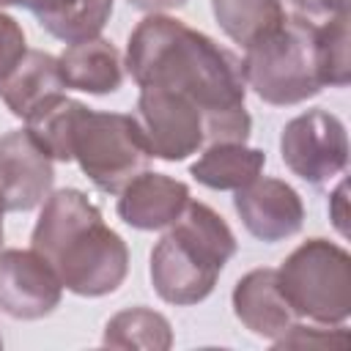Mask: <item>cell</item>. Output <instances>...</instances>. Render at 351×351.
Wrapping results in <instances>:
<instances>
[{"label": "cell", "instance_id": "14", "mask_svg": "<svg viewBox=\"0 0 351 351\" xmlns=\"http://www.w3.org/2000/svg\"><path fill=\"white\" fill-rule=\"evenodd\" d=\"M63 77L58 58L41 49H27L16 66L0 80V99L16 118H30L36 110L63 96Z\"/></svg>", "mask_w": 351, "mask_h": 351}, {"label": "cell", "instance_id": "21", "mask_svg": "<svg viewBox=\"0 0 351 351\" xmlns=\"http://www.w3.org/2000/svg\"><path fill=\"white\" fill-rule=\"evenodd\" d=\"M318 69L324 88H346L351 80L348 63V14L326 16L318 25Z\"/></svg>", "mask_w": 351, "mask_h": 351}, {"label": "cell", "instance_id": "11", "mask_svg": "<svg viewBox=\"0 0 351 351\" xmlns=\"http://www.w3.org/2000/svg\"><path fill=\"white\" fill-rule=\"evenodd\" d=\"M233 208L247 233L266 244L291 239L304 225V203L299 192L269 176H258L247 186L236 189Z\"/></svg>", "mask_w": 351, "mask_h": 351}, {"label": "cell", "instance_id": "6", "mask_svg": "<svg viewBox=\"0 0 351 351\" xmlns=\"http://www.w3.org/2000/svg\"><path fill=\"white\" fill-rule=\"evenodd\" d=\"M71 162L96 189L118 195L134 176L148 170L151 154L132 115L85 107L71 132Z\"/></svg>", "mask_w": 351, "mask_h": 351}, {"label": "cell", "instance_id": "20", "mask_svg": "<svg viewBox=\"0 0 351 351\" xmlns=\"http://www.w3.org/2000/svg\"><path fill=\"white\" fill-rule=\"evenodd\" d=\"M211 8L222 33L241 47L285 19L280 0H211Z\"/></svg>", "mask_w": 351, "mask_h": 351}, {"label": "cell", "instance_id": "7", "mask_svg": "<svg viewBox=\"0 0 351 351\" xmlns=\"http://www.w3.org/2000/svg\"><path fill=\"white\" fill-rule=\"evenodd\" d=\"M280 154L285 167L307 181L324 186L343 176L348 165V134L337 115L315 107L291 118L280 134Z\"/></svg>", "mask_w": 351, "mask_h": 351}, {"label": "cell", "instance_id": "22", "mask_svg": "<svg viewBox=\"0 0 351 351\" xmlns=\"http://www.w3.org/2000/svg\"><path fill=\"white\" fill-rule=\"evenodd\" d=\"M348 343V332L343 324H335L329 329V324H302L296 321L282 337L274 340V348H293V346H307V348H326V346H346Z\"/></svg>", "mask_w": 351, "mask_h": 351}, {"label": "cell", "instance_id": "5", "mask_svg": "<svg viewBox=\"0 0 351 351\" xmlns=\"http://www.w3.org/2000/svg\"><path fill=\"white\" fill-rule=\"evenodd\" d=\"M277 282L299 318L335 326L351 315V258L329 239L302 241L277 269Z\"/></svg>", "mask_w": 351, "mask_h": 351}, {"label": "cell", "instance_id": "19", "mask_svg": "<svg viewBox=\"0 0 351 351\" xmlns=\"http://www.w3.org/2000/svg\"><path fill=\"white\" fill-rule=\"evenodd\" d=\"M82 110H85L82 101L58 96L49 104H44L41 110H36L25 121L27 123L25 129L55 162H71V132H74Z\"/></svg>", "mask_w": 351, "mask_h": 351}, {"label": "cell", "instance_id": "1", "mask_svg": "<svg viewBox=\"0 0 351 351\" xmlns=\"http://www.w3.org/2000/svg\"><path fill=\"white\" fill-rule=\"evenodd\" d=\"M123 66L140 88H165L195 101L206 118V145L247 143L252 118L244 107L241 60L211 36L176 16L148 14L129 33Z\"/></svg>", "mask_w": 351, "mask_h": 351}, {"label": "cell", "instance_id": "18", "mask_svg": "<svg viewBox=\"0 0 351 351\" xmlns=\"http://www.w3.org/2000/svg\"><path fill=\"white\" fill-rule=\"evenodd\" d=\"M101 343L110 348L167 351L173 346V326L162 313L151 307H129L107 321Z\"/></svg>", "mask_w": 351, "mask_h": 351}, {"label": "cell", "instance_id": "13", "mask_svg": "<svg viewBox=\"0 0 351 351\" xmlns=\"http://www.w3.org/2000/svg\"><path fill=\"white\" fill-rule=\"evenodd\" d=\"M233 313L252 335L271 343L299 321V315L280 291L277 269L247 271L233 288Z\"/></svg>", "mask_w": 351, "mask_h": 351}, {"label": "cell", "instance_id": "9", "mask_svg": "<svg viewBox=\"0 0 351 351\" xmlns=\"http://www.w3.org/2000/svg\"><path fill=\"white\" fill-rule=\"evenodd\" d=\"M63 296L55 269L30 250H0V310L16 321L49 315Z\"/></svg>", "mask_w": 351, "mask_h": 351}, {"label": "cell", "instance_id": "27", "mask_svg": "<svg viewBox=\"0 0 351 351\" xmlns=\"http://www.w3.org/2000/svg\"><path fill=\"white\" fill-rule=\"evenodd\" d=\"M324 11L329 16H340V14H348V0H321Z\"/></svg>", "mask_w": 351, "mask_h": 351}, {"label": "cell", "instance_id": "2", "mask_svg": "<svg viewBox=\"0 0 351 351\" xmlns=\"http://www.w3.org/2000/svg\"><path fill=\"white\" fill-rule=\"evenodd\" d=\"M30 247L55 269L60 285L77 296H107L129 271L126 241L104 222L80 189H58L41 203Z\"/></svg>", "mask_w": 351, "mask_h": 351}, {"label": "cell", "instance_id": "10", "mask_svg": "<svg viewBox=\"0 0 351 351\" xmlns=\"http://www.w3.org/2000/svg\"><path fill=\"white\" fill-rule=\"evenodd\" d=\"M52 162L27 129L0 134V195L8 211H33L49 197L55 184Z\"/></svg>", "mask_w": 351, "mask_h": 351}, {"label": "cell", "instance_id": "26", "mask_svg": "<svg viewBox=\"0 0 351 351\" xmlns=\"http://www.w3.org/2000/svg\"><path fill=\"white\" fill-rule=\"evenodd\" d=\"M126 3L134 5V8H140V11H151V14H162V11L186 5V0H126Z\"/></svg>", "mask_w": 351, "mask_h": 351}, {"label": "cell", "instance_id": "3", "mask_svg": "<svg viewBox=\"0 0 351 351\" xmlns=\"http://www.w3.org/2000/svg\"><path fill=\"white\" fill-rule=\"evenodd\" d=\"M233 255L236 236L228 222L211 206L189 200L151 250V285L167 304H197L214 291Z\"/></svg>", "mask_w": 351, "mask_h": 351}, {"label": "cell", "instance_id": "25", "mask_svg": "<svg viewBox=\"0 0 351 351\" xmlns=\"http://www.w3.org/2000/svg\"><path fill=\"white\" fill-rule=\"evenodd\" d=\"M346 192H348V184L340 181L337 189H335L332 197H329V217H332L335 228L340 230V236H348V225H346V219H348V211H346Z\"/></svg>", "mask_w": 351, "mask_h": 351}, {"label": "cell", "instance_id": "16", "mask_svg": "<svg viewBox=\"0 0 351 351\" xmlns=\"http://www.w3.org/2000/svg\"><path fill=\"white\" fill-rule=\"evenodd\" d=\"M112 3L115 0H0V8H27L49 36L77 44L101 33L112 16Z\"/></svg>", "mask_w": 351, "mask_h": 351}, {"label": "cell", "instance_id": "23", "mask_svg": "<svg viewBox=\"0 0 351 351\" xmlns=\"http://www.w3.org/2000/svg\"><path fill=\"white\" fill-rule=\"evenodd\" d=\"M25 52H27V44H25L22 25L11 14L0 11V80L16 66V60Z\"/></svg>", "mask_w": 351, "mask_h": 351}, {"label": "cell", "instance_id": "8", "mask_svg": "<svg viewBox=\"0 0 351 351\" xmlns=\"http://www.w3.org/2000/svg\"><path fill=\"white\" fill-rule=\"evenodd\" d=\"M134 123L151 156L184 162L206 148V118L195 101L165 88H140Z\"/></svg>", "mask_w": 351, "mask_h": 351}, {"label": "cell", "instance_id": "28", "mask_svg": "<svg viewBox=\"0 0 351 351\" xmlns=\"http://www.w3.org/2000/svg\"><path fill=\"white\" fill-rule=\"evenodd\" d=\"M5 200H3V195H0V241H3V217H5Z\"/></svg>", "mask_w": 351, "mask_h": 351}, {"label": "cell", "instance_id": "15", "mask_svg": "<svg viewBox=\"0 0 351 351\" xmlns=\"http://www.w3.org/2000/svg\"><path fill=\"white\" fill-rule=\"evenodd\" d=\"M58 66H60V77L66 88L93 93V96L115 93L123 85V71H126L123 58L115 49V44L99 36L69 44L58 55Z\"/></svg>", "mask_w": 351, "mask_h": 351}, {"label": "cell", "instance_id": "4", "mask_svg": "<svg viewBox=\"0 0 351 351\" xmlns=\"http://www.w3.org/2000/svg\"><path fill=\"white\" fill-rule=\"evenodd\" d=\"M318 25L321 22L285 16L244 47V82L261 101L288 107L324 90L318 69Z\"/></svg>", "mask_w": 351, "mask_h": 351}, {"label": "cell", "instance_id": "24", "mask_svg": "<svg viewBox=\"0 0 351 351\" xmlns=\"http://www.w3.org/2000/svg\"><path fill=\"white\" fill-rule=\"evenodd\" d=\"M280 8H282V16L307 19V22H324L329 16L321 0H280Z\"/></svg>", "mask_w": 351, "mask_h": 351}, {"label": "cell", "instance_id": "29", "mask_svg": "<svg viewBox=\"0 0 351 351\" xmlns=\"http://www.w3.org/2000/svg\"><path fill=\"white\" fill-rule=\"evenodd\" d=\"M0 346H3V340H0Z\"/></svg>", "mask_w": 351, "mask_h": 351}, {"label": "cell", "instance_id": "12", "mask_svg": "<svg viewBox=\"0 0 351 351\" xmlns=\"http://www.w3.org/2000/svg\"><path fill=\"white\" fill-rule=\"evenodd\" d=\"M189 200L184 181L143 170L118 192V217L137 230H162L178 219Z\"/></svg>", "mask_w": 351, "mask_h": 351}, {"label": "cell", "instance_id": "17", "mask_svg": "<svg viewBox=\"0 0 351 351\" xmlns=\"http://www.w3.org/2000/svg\"><path fill=\"white\" fill-rule=\"evenodd\" d=\"M266 154L250 148L247 143H214L206 145L197 162H192L189 176L208 189H241L261 176Z\"/></svg>", "mask_w": 351, "mask_h": 351}]
</instances>
